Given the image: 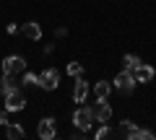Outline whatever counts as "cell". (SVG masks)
Returning a JSON list of instances; mask_svg holds the SVG:
<instances>
[{
	"mask_svg": "<svg viewBox=\"0 0 156 140\" xmlns=\"http://www.w3.org/2000/svg\"><path fill=\"white\" fill-rule=\"evenodd\" d=\"M94 125V117H91V109L89 107H81L73 112V127L78 132H89V127Z\"/></svg>",
	"mask_w": 156,
	"mask_h": 140,
	"instance_id": "1",
	"label": "cell"
},
{
	"mask_svg": "<svg viewBox=\"0 0 156 140\" xmlns=\"http://www.w3.org/2000/svg\"><path fill=\"white\" fill-rule=\"evenodd\" d=\"M112 86H117V91L122 96H128L130 91H133V86H135V75H133V70H122V73H117L115 75V83Z\"/></svg>",
	"mask_w": 156,
	"mask_h": 140,
	"instance_id": "2",
	"label": "cell"
},
{
	"mask_svg": "<svg viewBox=\"0 0 156 140\" xmlns=\"http://www.w3.org/2000/svg\"><path fill=\"white\" fill-rule=\"evenodd\" d=\"M23 70H26V60H23V57L11 55V57L3 60V75H18V73H23Z\"/></svg>",
	"mask_w": 156,
	"mask_h": 140,
	"instance_id": "3",
	"label": "cell"
},
{
	"mask_svg": "<svg viewBox=\"0 0 156 140\" xmlns=\"http://www.w3.org/2000/svg\"><path fill=\"white\" fill-rule=\"evenodd\" d=\"M60 86V73H57L55 67H47L39 73V88H47V91H55Z\"/></svg>",
	"mask_w": 156,
	"mask_h": 140,
	"instance_id": "4",
	"label": "cell"
},
{
	"mask_svg": "<svg viewBox=\"0 0 156 140\" xmlns=\"http://www.w3.org/2000/svg\"><path fill=\"white\" fill-rule=\"evenodd\" d=\"M91 109V117L96 119V122H109V117H112V107L107 104V99H96V104L94 107H89Z\"/></svg>",
	"mask_w": 156,
	"mask_h": 140,
	"instance_id": "5",
	"label": "cell"
},
{
	"mask_svg": "<svg viewBox=\"0 0 156 140\" xmlns=\"http://www.w3.org/2000/svg\"><path fill=\"white\" fill-rule=\"evenodd\" d=\"M26 107V96L21 94V91H11V94H5V109L8 112H21V109Z\"/></svg>",
	"mask_w": 156,
	"mask_h": 140,
	"instance_id": "6",
	"label": "cell"
},
{
	"mask_svg": "<svg viewBox=\"0 0 156 140\" xmlns=\"http://www.w3.org/2000/svg\"><path fill=\"white\" fill-rule=\"evenodd\" d=\"M37 135L42 140H52L57 135V130H55V117H44L42 122H39V127H37Z\"/></svg>",
	"mask_w": 156,
	"mask_h": 140,
	"instance_id": "7",
	"label": "cell"
},
{
	"mask_svg": "<svg viewBox=\"0 0 156 140\" xmlns=\"http://www.w3.org/2000/svg\"><path fill=\"white\" fill-rule=\"evenodd\" d=\"M133 75H135V83H151L154 75H156V70L151 65H143V62H140V65L133 70Z\"/></svg>",
	"mask_w": 156,
	"mask_h": 140,
	"instance_id": "8",
	"label": "cell"
},
{
	"mask_svg": "<svg viewBox=\"0 0 156 140\" xmlns=\"http://www.w3.org/2000/svg\"><path fill=\"white\" fill-rule=\"evenodd\" d=\"M86 94H89V83L78 75V78H76V88H73V101H76V104H83Z\"/></svg>",
	"mask_w": 156,
	"mask_h": 140,
	"instance_id": "9",
	"label": "cell"
},
{
	"mask_svg": "<svg viewBox=\"0 0 156 140\" xmlns=\"http://www.w3.org/2000/svg\"><path fill=\"white\" fill-rule=\"evenodd\" d=\"M21 31H23V36H29V39H42V26H39L37 21H29V23H23L21 26Z\"/></svg>",
	"mask_w": 156,
	"mask_h": 140,
	"instance_id": "10",
	"label": "cell"
},
{
	"mask_svg": "<svg viewBox=\"0 0 156 140\" xmlns=\"http://www.w3.org/2000/svg\"><path fill=\"white\" fill-rule=\"evenodd\" d=\"M125 132H128L130 140H151V138H154V132H151V130H140V127H135V125H130Z\"/></svg>",
	"mask_w": 156,
	"mask_h": 140,
	"instance_id": "11",
	"label": "cell"
},
{
	"mask_svg": "<svg viewBox=\"0 0 156 140\" xmlns=\"http://www.w3.org/2000/svg\"><path fill=\"white\" fill-rule=\"evenodd\" d=\"M109 91H112L109 80H99V83L94 86V96L96 99H109Z\"/></svg>",
	"mask_w": 156,
	"mask_h": 140,
	"instance_id": "12",
	"label": "cell"
},
{
	"mask_svg": "<svg viewBox=\"0 0 156 140\" xmlns=\"http://www.w3.org/2000/svg\"><path fill=\"white\" fill-rule=\"evenodd\" d=\"M18 88V83L13 80V75H3V86H0V94L5 96V94H11V91H16Z\"/></svg>",
	"mask_w": 156,
	"mask_h": 140,
	"instance_id": "13",
	"label": "cell"
},
{
	"mask_svg": "<svg viewBox=\"0 0 156 140\" xmlns=\"http://www.w3.org/2000/svg\"><path fill=\"white\" fill-rule=\"evenodd\" d=\"M5 127H8V138L11 140H21L23 138V127L21 125H5Z\"/></svg>",
	"mask_w": 156,
	"mask_h": 140,
	"instance_id": "14",
	"label": "cell"
},
{
	"mask_svg": "<svg viewBox=\"0 0 156 140\" xmlns=\"http://www.w3.org/2000/svg\"><path fill=\"white\" fill-rule=\"evenodd\" d=\"M122 62H125V70H135V67L140 65V57L138 55H125Z\"/></svg>",
	"mask_w": 156,
	"mask_h": 140,
	"instance_id": "15",
	"label": "cell"
},
{
	"mask_svg": "<svg viewBox=\"0 0 156 140\" xmlns=\"http://www.w3.org/2000/svg\"><path fill=\"white\" fill-rule=\"evenodd\" d=\"M65 73H68V75H73V78H78V75L83 73V65H81V62H68Z\"/></svg>",
	"mask_w": 156,
	"mask_h": 140,
	"instance_id": "16",
	"label": "cell"
},
{
	"mask_svg": "<svg viewBox=\"0 0 156 140\" xmlns=\"http://www.w3.org/2000/svg\"><path fill=\"white\" fill-rule=\"evenodd\" d=\"M23 86H39V75H37V73H26V70H23Z\"/></svg>",
	"mask_w": 156,
	"mask_h": 140,
	"instance_id": "17",
	"label": "cell"
},
{
	"mask_svg": "<svg viewBox=\"0 0 156 140\" xmlns=\"http://www.w3.org/2000/svg\"><path fill=\"white\" fill-rule=\"evenodd\" d=\"M107 135H109V127H107V122H104V127H99V130H96V140H104Z\"/></svg>",
	"mask_w": 156,
	"mask_h": 140,
	"instance_id": "18",
	"label": "cell"
},
{
	"mask_svg": "<svg viewBox=\"0 0 156 140\" xmlns=\"http://www.w3.org/2000/svg\"><path fill=\"white\" fill-rule=\"evenodd\" d=\"M3 125H8V109H5V112H0V127H3Z\"/></svg>",
	"mask_w": 156,
	"mask_h": 140,
	"instance_id": "19",
	"label": "cell"
}]
</instances>
